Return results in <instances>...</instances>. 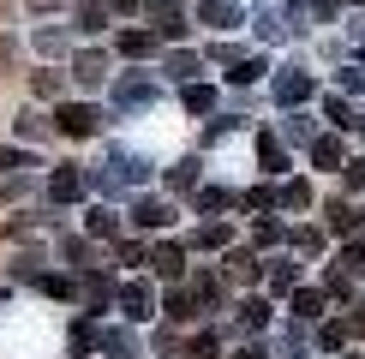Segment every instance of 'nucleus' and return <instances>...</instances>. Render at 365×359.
<instances>
[{"label": "nucleus", "instance_id": "1", "mask_svg": "<svg viewBox=\"0 0 365 359\" xmlns=\"http://www.w3.org/2000/svg\"><path fill=\"white\" fill-rule=\"evenodd\" d=\"M306 281V258L299 251H264V288H269V299H287Z\"/></svg>", "mask_w": 365, "mask_h": 359}, {"label": "nucleus", "instance_id": "2", "mask_svg": "<svg viewBox=\"0 0 365 359\" xmlns=\"http://www.w3.org/2000/svg\"><path fill=\"white\" fill-rule=\"evenodd\" d=\"M102 120H108V114H102L96 102H60V108H54V132H60V138H96Z\"/></svg>", "mask_w": 365, "mask_h": 359}, {"label": "nucleus", "instance_id": "3", "mask_svg": "<svg viewBox=\"0 0 365 359\" xmlns=\"http://www.w3.org/2000/svg\"><path fill=\"white\" fill-rule=\"evenodd\" d=\"M144 19L156 24L162 42H180L192 30V6H186V0H144Z\"/></svg>", "mask_w": 365, "mask_h": 359}, {"label": "nucleus", "instance_id": "4", "mask_svg": "<svg viewBox=\"0 0 365 359\" xmlns=\"http://www.w3.org/2000/svg\"><path fill=\"white\" fill-rule=\"evenodd\" d=\"M156 288H150L144 276H132V281H120V293H114V306L126 311V323H144V318H156Z\"/></svg>", "mask_w": 365, "mask_h": 359}, {"label": "nucleus", "instance_id": "5", "mask_svg": "<svg viewBox=\"0 0 365 359\" xmlns=\"http://www.w3.org/2000/svg\"><path fill=\"white\" fill-rule=\"evenodd\" d=\"M222 276H234L240 288H257L264 281V251L257 246H222Z\"/></svg>", "mask_w": 365, "mask_h": 359}, {"label": "nucleus", "instance_id": "6", "mask_svg": "<svg viewBox=\"0 0 365 359\" xmlns=\"http://www.w3.org/2000/svg\"><path fill=\"white\" fill-rule=\"evenodd\" d=\"M276 323V299H264V293H246L234 306V329L240 335H264V329Z\"/></svg>", "mask_w": 365, "mask_h": 359}, {"label": "nucleus", "instance_id": "7", "mask_svg": "<svg viewBox=\"0 0 365 359\" xmlns=\"http://www.w3.org/2000/svg\"><path fill=\"white\" fill-rule=\"evenodd\" d=\"M186 258H192L186 239H162V246H150V269H156L162 281H186V269H192Z\"/></svg>", "mask_w": 365, "mask_h": 359}, {"label": "nucleus", "instance_id": "8", "mask_svg": "<svg viewBox=\"0 0 365 359\" xmlns=\"http://www.w3.org/2000/svg\"><path fill=\"white\" fill-rule=\"evenodd\" d=\"M78 198H84V168H78V162H54V168H48V204L66 209Z\"/></svg>", "mask_w": 365, "mask_h": 359}, {"label": "nucleus", "instance_id": "9", "mask_svg": "<svg viewBox=\"0 0 365 359\" xmlns=\"http://www.w3.org/2000/svg\"><path fill=\"white\" fill-rule=\"evenodd\" d=\"M192 19H197V24H210V30H222V36H234V30L246 24V6H240V0H197Z\"/></svg>", "mask_w": 365, "mask_h": 359}, {"label": "nucleus", "instance_id": "10", "mask_svg": "<svg viewBox=\"0 0 365 359\" xmlns=\"http://www.w3.org/2000/svg\"><path fill=\"white\" fill-rule=\"evenodd\" d=\"M324 228L336 234V239H347V234H359L365 228V209H359V198L347 192V198H329L324 204Z\"/></svg>", "mask_w": 365, "mask_h": 359}, {"label": "nucleus", "instance_id": "11", "mask_svg": "<svg viewBox=\"0 0 365 359\" xmlns=\"http://www.w3.org/2000/svg\"><path fill=\"white\" fill-rule=\"evenodd\" d=\"M329 311V293H324V281H299L294 293H287V318H299V323H317Z\"/></svg>", "mask_w": 365, "mask_h": 359}, {"label": "nucleus", "instance_id": "12", "mask_svg": "<svg viewBox=\"0 0 365 359\" xmlns=\"http://www.w3.org/2000/svg\"><path fill=\"white\" fill-rule=\"evenodd\" d=\"M257 174L264 180H282V174H294V156H287V144L276 138V132H257Z\"/></svg>", "mask_w": 365, "mask_h": 359}, {"label": "nucleus", "instance_id": "13", "mask_svg": "<svg viewBox=\"0 0 365 359\" xmlns=\"http://www.w3.org/2000/svg\"><path fill=\"white\" fill-rule=\"evenodd\" d=\"M317 96V78L306 66H282V78H276V102L282 108H299V102H312Z\"/></svg>", "mask_w": 365, "mask_h": 359}, {"label": "nucleus", "instance_id": "14", "mask_svg": "<svg viewBox=\"0 0 365 359\" xmlns=\"http://www.w3.org/2000/svg\"><path fill=\"white\" fill-rule=\"evenodd\" d=\"M306 156H312V168H317V174H336L341 162H347V144H341V132H336V126H329V132H317V138L306 144Z\"/></svg>", "mask_w": 365, "mask_h": 359}, {"label": "nucleus", "instance_id": "15", "mask_svg": "<svg viewBox=\"0 0 365 359\" xmlns=\"http://www.w3.org/2000/svg\"><path fill=\"white\" fill-rule=\"evenodd\" d=\"M174 222V204L168 198H132V228L138 234H162Z\"/></svg>", "mask_w": 365, "mask_h": 359}, {"label": "nucleus", "instance_id": "16", "mask_svg": "<svg viewBox=\"0 0 365 359\" xmlns=\"http://www.w3.org/2000/svg\"><path fill=\"white\" fill-rule=\"evenodd\" d=\"M108 24H114L108 0H78V6H72V30H78V36H102Z\"/></svg>", "mask_w": 365, "mask_h": 359}, {"label": "nucleus", "instance_id": "17", "mask_svg": "<svg viewBox=\"0 0 365 359\" xmlns=\"http://www.w3.org/2000/svg\"><path fill=\"white\" fill-rule=\"evenodd\" d=\"M60 264L78 276V269H96L102 264V251H96V239H90V234H66V239H60Z\"/></svg>", "mask_w": 365, "mask_h": 359}, {"label": "nucleus", "instance_id": "18", "mask_svg": "<svg viewBox=\"0 0 365 359\" xmlns=\"http://www.w3.org/2000/svg\"><path fill=\"white\" fill-rule=\"evenodd\" d=\"M156 48H162V36H156V30H138V24H126V30L114 36V54H120V60H150Z\"/></svg>", "mask_w": 365, "mask_h": 359}, {"label": "nucleus", "instance_id": "19", "mask_svg": "<svg viewBox=\"0 0 365 359\" xmlns=\"http://www.w3.org/2000/svg\"><path fill=\"white\" fill-rule=\"evenodd\" d=\"M102 78H108V54H102V48L72 54V84H78V90H102Z\"/></svg>", "mask_w": 365, "mask_h": 359}, {"label": "nucleus", "instance_id": "20", "mask_svg": "<svg viewBox=\"0 0 365 359\" xmlns=\"http://www.w3.org/2000/svg\"><path fill=\"white\" fill-rule=\"evenodd\" d=\"M347 335H354V323H347V318H329V311H324V318H317V329H312L317 359H324V353H347Z\"/></svg>", "mask_w": 365, "mask_h": 359}, {"label": "nucleus", "instance_id": "21", "mask_svg": "<svg viewBox=\"0 0 365 359\" xmlns=\"http://www.w3.org/2000/svg\"><path fill=\"white\" fill-rule=\"evenodd\" d=\"M96 353L102 359H144V341H138V329H102Z\"/></svg>", "mask_w": 365, "mask_h": 359}, {"label": "nucleus", "instance_id": "22", "mask_svg": "<svg viewBox=\"0 0 365 359\" xmlns=\"http://www.w3.org/2000/svg\"><path fill=\"white\" fill-rule=\"evenodd\" d=\"M222 281L227 276H216V269H186V288H192V299H197V311H222Z\"/></svg>", "mask_w": 365, "mask_h": 359}, {"label": "nucleus", "instance_id": "23", "mask_svg": "<svg viewBox=\"0 0 365 359\" xmlns=\"http://www.w3.org/2000/svg\"><path fill=\"white\" fill-rule=\"evenodd\" d=\"M84 234L90 239H120V234H126V222H120L114 204H90L84 209Z\"/></svg>", "mask_w": 365, "mask_h": 359}, {"label": "nucleus", "instance_id": "24", "mask_svg": "<svg viewBox=\"0 0 365 359\" xmlns=\"http://www.w3.org/2000/svg\"><path fill=\"white\" fill-rule=\"evenodd\" d=\"M186 246H204V251H222V246H234V222H222V216H204L192 228Z\"/></svg>", "mask_w": 365, "mask_h": 359}, {"label": "nucleus", "instance_id": "25", "mask_svg": "<svg viewBox=\"0 0 365 359\" xmlns=\"http://www.w3.org/2000/svg\"><path fill=\"white\" fill-rule=\"evenodd\" d=\"M156 306H162V318H168V323H180V329L197 318V299H192V288H186V281H180V288H168V293L156 299Z\"/></svg>", "mask_w": 365, "mask_h": 359}, {"label": "nucleus", "instance_id": "26", "mask_svg": "<svg viewBox=\"0 0 365 359\" xmlns=\"http://www.w3.org/2000/svg\"><path fill=\"white\" fill-rule=\"evenodd\" d=\"M252 246L257 251H282L287 246V222H276V209H264V216L252 222Z\"/></svg>", "mask_w": 365, "mask_h": 359}, {"label": "nucleus", "instance_id": "27", "mask_svg": "<svg viewBox=\"0 0 365 359\" xmlns=\"http://www.w3.org/2000/svg\"><path fill=\"white\" fill-rule=\"evenodd\" d=\"M324 114H329V126H336V132H354L359 126V108L347 102V90H324Z\"/></svg>", "mask_w": 365, "mask_h": 359}, {"label": "nucleus", "instance_id": "28", "mask_svg": "<svg viewBox=\"0 0 365 359\" xmlns=\"http://www.w3.org/2000/svg\"><path fill=\"white\" fill-rule=\"evenodd\" d=\"M216 102H222L216 84H180V108L186 114H216Z\"/></svg>", "mask_w": 365, "mask_h": 359}, {"label": "nucleus", "instance_id": "29", "mask_svg": "<svg viewBox=\"0 0 365 359\" xmlns=\"http://www.w3.org/2000/svg\"><path fill=\"white\" fill-rule=\"evenodd\" d=\"M234 204H240V192H234V186H204V192L192 198L197 216H222V209H234Z\"/></svg>", "mask_w": 365, "mask_h": 359}, {"label": "nucleus", "instance_id": "30", "mask_svg": "<svg viewBox=\"0 0 365 359\" xmlns=\"http://www.w3.org/2000/svg\"><path fill=\"white\" fill-rule=\"evenodd\" d=\"M197 66H204V60H197L192 48H168V54H162V72H168L174 84H192V78H197Z\"/></svg>", "mask_w": 365, "mask_h": 359}, {"label": "nucleus", "instance_id": "31", "mask_svg": "<svg viewBox=\"0 0 365 359\" xmlns=\"http://www.w3.org/2000/svg\"><path fill=\"white\" fill-rule=\"evenodd\" d=\"M12 132H19L24 144H42V138H54V120H48V114H36V108H24L19 120H12Z\"/></svg>", "mask_w": 365, "mask_h": 359}, {"label": "nucleus", "instance_id": "32", "mask_svg": "<svg viewBox=\"0 0 365 359\" xmlns=\"http://www.w3.org/2000/svg\"><path fill=\"white\" fill-rule=\"evenodd\" d=\"M276 209H312V180H287L276 186Z\"/></svg>", "mask_w": 365, "mask_h": 359}, {"label": "nucleus", "instance_id": "33", "mask_svg": "<svg viewBox=\"0 0 365 359\" xmlns=\"http://www.w3.org/2000/svg\"><path fill=\"white\" fill-rule=\"evenodd\" d=\"M30 96H36V102H60V96H66V78L48 72V66H36V72H30Z\"/></svg>", "mask_w": 365, "mask_h": 359}, {"label": "nucleus", "instance_id": "34", "mask_svg": "<svg viewBox=\"0 0 365 359\" xmlns=\"http://www.w3.org/2000/svg\"><path fill=\"white\" fill-rule=\"evenodd\" d=\"M150 96H156V84H150V78H120V84H114V102H120V108H144Z\"/></svg>", "mask_w": 365, "mask_h": 359}, {"label": "nucleus", "instance_id": "35", "mask_svg": "<svg viewBox=\"0 0 365 359\" xmlns=\"http://www.w3.org/2000/svg\"><path fill=\"white\" fill-rule=\"evenodd\" d=\"M324 239H329V228H324V222H312V228H294V234H287V246H294L299 258H317Z\"/></svg>", "mask_w": 365, "mask_h": 359}, {"label": "nucleus", "instance_id": "36", "mask_svg": "<svg viewBox=\"0 0 365 359\" xmlns=\"http://www.w3.org/2000/svg\"><path fill=\"white\" fill-rule=\"evenodd\" d=\"M282 138H287V144H312V138H317L312 114H306V108H287V114H282Z\"/></svg>", "mask_w": 365, "mask_h": 359}, {"label": "nucleus", "instance_id": "37", "mask_svg": "<svg viewBox=\"0 0 365 359\" xmlns=\"http://www.w3.org/2000/svg\"><path fill=\"white\" fill-rule=\"evenodd\" d=\"M66 341H72V359H84V353L102 341V329L90 323V318H72V323H66Z\"/></svg>", "mask_w": 365, "mask_h": 359}, {"label": "nucleus", "instance_id": "38", "mask_svg": "<svg viewBox=\"0 0 365 359\" xmlns=\"http://www.w3.org/2000/svg\"><path fill=\"white\" fill-rule=\"evenodd\" d=\"M180 353L186 359H222V329H197V335H186Z\"/></svg>", "mask_w": 365, "mask_h": 359}, {"label": "nucleus", "instance_id": "39", "mask_svg": "<svg viewBox=\"0 0 365 359\" xmlns=\"http://www.w3.org/2000/svg\"><path fill=\"white\" fill-rule=\"evenodd\" d=\"M234 209H252V216H264V209H276V180H264V186H246L240 192Z\"/></svg>", "mask_w": 365, "mask_h": 359}, {"label": "nucleus", "instance_id": "40", "mask_svg": "<svg viewBox=\"0 0 365 359\" xmlns=\"http://www.w3.org/2000/svg\"><path fill=\"white\" fill-rule=\"evenodd\" d=\"M197 180H204V162L186 156V162H174V168H168V192H192Z\"/></svg>", "mask_w": 365, "mask_h": 359}, {"label": "nucleus", "instance_id": "41", "mask_svg": "<svg viewBox=\"0 0 365 359\" xmlns=\"http://www.w3.org/2000/svg\"><path fill=\"white\" fill-rule=\"evenodd\" d=\"M114 264L144 269V264H150V246H144V239H126V234H120V239H114Z\"/></svg>", "mask_w": 365, "mask_h": 359}, {"label": "nucleus", "instance_id": "42", "mask_svg": "<svg viewBox=\"0 0 365 359\" xmlns=\"http://www.w3.org/2000/svg\"><path fill=\"white\" fill-rule=\"evenodd\" d=\"M180 348H186V335H180V323H162L156 335H150V353H156V359H168V353H180Z\"/></svg>", "mask_w": 365, "mask_h": 359}, {"label": "nucleus", "instance_id": "43", "mask_svg": "<svg viewBox=\"0 0 365 359\" xmlns=\"http://www.w3.org/2000/svg\"><path fill=\"white\" fill-rule=\"evenodd\" d=\"M19 168H42L30 150H19V144H0V174H19Z\"/></svg>", "mask_w": 365, "mask_h": 359}, {"label": "nucleus", "instance_id": "44", "mask_svg": "<svg viewBox=\"0 0 365 359\" xmlns=\"http://www.w3.org/2000/svg\"><path fill=\"white\" fill-rule=\"evenodd\" d=\"M336 174H341V186L354 192V198H359V192H365V156H347V162H341Z\"/></svg>", "mask_w": 365, "mask_h": 359}, {"label": "nucleus", "instance_id": "45", "mask_svg": "<svg viewBox=\"0 0 365 359\" xmlns=\"http://www.w3.org/2000/svg\"><path fill=\"white\" fill-rule=\"evenodd\" d=\"M341 264L354 269V276L365 269V234H347V239H341Z\"/></svg>", "mask_w": 365, "mask_h": 359}, {"label": "nucleus", "instance_id": "46", "mask_svg": "<svg viewBox=\"0 0 365 359\" xmlns=\"http://www.w3.org/2000/svg\"><path fill=\"white\" fill-rule=\"evenodd\" d=\"M227 78H234V84H257V78H264V60H234V72H227Z\"/></svg>", "mask_w": 365, "mask_h": 359}, {"label": "nucleus", "instance_id": "47", "mask_svg": "<svg viewBox=\"0 0 365 359\" xmlns=\"http://www.w3.org/2000/svg\"><path fill=\"white\" fill-rule=\"evenodd\" d=\"M336 90L359 96V90H365V66H341V72H336Z\"/></svg>", "mask_w": 365, "mask_h": 359}, {"label": "nucleus", "instance_id": "48", "mask_svg": "<svg viewBox=\"0 0 365 359\" xmlns=\"http://www.w3.org/2000/svg\"><path fill=\"white\" fill-rule=\"evenodd\" d=\"M257 36H264V42H269V36H282V12H276V6L257 12Z\"/></svg>", "mask_w": 365, "mask_h": 359}, {"label": "nucleus", "instance_id": "49", "mask_svg": "<svg viewBox=\"0 0 365 359\" xmlns=\"http://www.w3.org/2000/svg\"><path fill=\"white\" fill-rule=\"evenodd\" d=\"M60 48H66V36H60V30H42V36H36V54H60Z\"/></svg>", "mask_w": 365, "mask_h": 359}, {"label": "nucleus", "instance_id": "50", "mask_svg": "<svg viewBox=\"0 0 365 359\" xmlns=\"http://www.w3.org/2000/svg\"><path fill=\"white\" fill-rule=\"evenodd\" d=\"M114 19H144V0H108Z\"/></svg>", "mask_w": 365, "mask_h": 359}, {"label": "nucleus", "instance_id": "51", "mask_svg": "<svg viewBox=\"0 0 365 359\" xmlns=\"http://www.w3.org/2000/svg\"><path fill=\"white\" fill-rule=\"evenodd\" d=\"M234 359H269V348L264 341H246V348H234Z\"/></svg>", "mask_w": 365, "mask_h": 359}, {"label": "nucleus", "instance_id": "52", "mask_svg": "<svg viewBox=\"0 0 365 359\" xmlns=\"http://www.w3.org/2000/svg\"><path fill=\"white\" fill-rule=\"evenodd\" d=\"M347 323H354V335H365V293H354V318Z\"/></svg>", "mask_w": 365, "mask_h": 359}, {"label": "nucleus", "instance_id": "53", "mask_svg": "<svg viewBox=\"0 0 365 359\" xmlns=\"http://www.w3.org/2000/svg\"><path fill=\"white\" fill-rule=\"evenodd\" d=\"M312 12H317V19H336V12H341V0H312Z\"/></svg>", "mask_w": 365, "mask_h": 359}, {"label": "nucleus", "instance_id": "54", "mask_svg": "<svg viewBox=\"0 0 365 359\" xmlns=\"http://www.w3.org/2000/svg\"><path fill=\"white\" fill-rule=\"evenodd\" d=\"M30 12H54V6H66V0H24Z\"/></svg>", "mask_w": 365, "mask_h": 359}, {"label": "nucleus", "instance_id": "55", "mask_svg": "<svg viewBox=\"0 0 365 359\" xmlns=\"http://www.w3.org/2000/svg\"><path fill=\"white\" fill-rule=\"evenodd\" d=\"M336 359H359V353H336Z\"/></svg>", "mask_w": 365, "mask_h": 359}, {"label": "nucleus", "instance_id": "56", "mask_svg": "<svg viewBox=\"0 0 365 359\" xmlns=\"http://www.w3.org/2000/svg\"><path fill=\"white\" fill-rule=\"evenodd\" d=\"M359 138H365V120H359Z\"/></svg>", "mask_w": 365, "mask_h": 359}, {"label": "nucleus", "instance_id": "57", "mask_svg": "<svg viewBox=\"0 0 365 359\" xmlns=\"http://www.w3.org/2000/svg\"><path fill=\"white\" fill-rule=\"evenodd\" d=\"M359 66H365V48H359Z\"/></svg>", "mask_w": 365, "mask_h": 359}]
</instances>
